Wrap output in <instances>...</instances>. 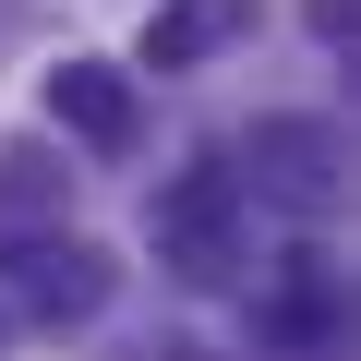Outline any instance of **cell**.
Masks as SVG:
<instances>
[{
  "label": "cell",
  "mask_w": 361,
  "mask_h": 361,
  "mask_svg": "<svg viewBox=\"0 0 361 361\" xmlns=\"http://www.w3.org/2000/svg\"><path fill=\"white\" fill-rule=\"evenodd\" d=\"M253 180L289 193V205H325V193H337V133H325V121H265V133H253Z\"/></svg>",
  "instance_id": "3"
},
{
  "label": "cell",
  "mask_w": 361,
  "mask_h": 361,
  "mask_svg": "<svg viewBox=\"0 0 361 361\" xmlns=\"http://www.w3.org/2000/svg\"><path fill=\"white\" fill-rule=\"evenodd\" d=\"M229 217H241V180H229V169H180L169 193H157V253L205 289V277L241 265V253H229Z\"/></svg>",
  "instance_id": "1"
},
{
  "label": "cell",
  "mask_w": 361,
  "mask_h": 361,
  "mask_svg": "<svg viewBox=\"0 0 361 361\" xmlns=\"http://www.w3.org/2000/svg\"><path fill=\"white\" fill-rule=\"evenodd\" d=\"M229 37H253V0H169V13L145 25V73H193Z\"/></svg>",
  "instance_id": "4"
},
{
  "label": "cell",
  "mask_w": 361,
  "mask_h": 361,
  "mask_svg": "<svg viewBox=\"0 0 361 361\" xmlns=\"http://www.w3.org/2000/svg\"><path fill=\"white\" fill-rule=\"evenodd\" d=\"M25 277H37V313H97V301H109V265H97L85 241H49Z\"/></svg>",
  "instance_id": "5"
},
{
  "label": "cell",
  "mask_w": 361,
  "mask_h": 361,
  "mask_svg": "<svg viewBox=\"0 0 361 361\" xmlns=\"http://www.w3.org/2000/svg\"><path fill=\"white\" fill-rule=\"evenodd\" d=\"M49 121L85 133L97 157H121V145H133V85H121L109 61H61V73H49Z\"/></svg>",
  "instance_id": "2"
}]
</instances>
